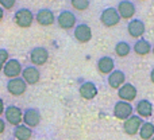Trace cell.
<instances>
[{"mask_svg": "<svg viewBox=\"0 0 154 140\" xmlns=\"http://www.w3.org/2000/svg\"><path fill=\"white\" fill-rule=\"evenodd\" d=\"M34 20H35V15L32 13V11L30 8L22 7L19 10H16L15 13H14V22L20 28H30L32 26V23H34Z\"/></svg>", "mask_w": 154, "mask_h": 140, "instance_id": "1", "label": "cell"}, {"mask_svg": "<svg viewBox=\"0 0 154 140\" xmlns=\"http://www.w3.org/2000/svg\"><path fill=\"white\" fill-rule=\"evenodd\" d=\"M57 24L60 28L62 30H72L77 26V16L75 15V12L69 10H62L61 12L57 15L56 19Z\"/></svg>", "mask_w": 154, "mask_h": 140, "instance_id": "2", "label": "cell"}, {"mask_svg": "<svg viewBox=\"0 0 154 140\" xmlns=\"http://www.w3.org/2000/svg\"><path fill=\"white\" fill-rule=\"evenodd\" d=\"M100 23L103 24L104 27H115L120 23V16L118 13V10L114 7H107L101 11L100 13Z\"/></svg>", "mask_w": 154, "mask_h": 140, "instance_id": "3", "label": "cell"}, {"mask_svg": "<svg viewBox=\"0 0 154 140\" xmlns=\"http://www.w3.org/2000/svg\"><path fill=\"white\" fill-rule=\"evenodd\" d=\"M29 58H30L31 65H34V66H37V67L43 66L49 61V51H48V49L42 47V46H38V47H34L30 50Z\"/></svg>", "mask_w": 154, "mask_h": 140, "instance_id": "4", "label": "cell"}, {"mask_svg": "<svg viewBox=\"0 0 154 140\" xmlns=\"http://www.w3.org/2000/svg\"><path fill=\"white\" fill-rule=\"evenodd\" d=\"M7 92L10 93L14 97H19V96H23L27 90V84L23 81L22 77H16V78H11L7 81Z\"/></svg>", "mask_w": 154, "mask_h": 140, "instance_id": "5", "label": "cell"}, {"mask_svg": "<svg viewBox=\"0 0 154 140\" xmlns=\"http://www.w3.org/2000/svg\"><path fill=\"white\" fill-rule=\"evenodd\" d=\"M4 117L8 124L18 127L23 121V111L16 105H8L4 111Z\"/></svg>", "mask_w": 154, "mask_h": 140, "instance_id": "6", "label": "cell"}, {"mask_svg": "<svg viewBox=\"0 0 154 140\" xmlns=\"http://www.w3.org/2000/svg\"><path fill=\"white\" fill-rule=\"evenodd\" d=\"M73 37L79 43H88L92 39V28L87 23H77L73 28Z\"/></svg>", "mask_w": 154, "mask_h": 140, "instance_id": "7", "label": "cell"}, {"mask_svg": "<svg viewBox=\"0 0 154 140\" xmlns=\"http://www.w3.org/2000/svg\"><path fill=\"white\" fill-rule=\"evenodd\" d=\"M134 108L131 105V103H126V101L119 100L118 103H115L114 105V116L118 120H127L130 116H133Z\"/></svg>", "mask_w": 154, "mask_h": 140, "instance_id": "8", "label": "cell"}, {"mask_svg": "<svg viewBox=\"0 0 154 140\" xmlns=\"http://www.w3.org/2000/svg\"><path fill=\"white\" fill-rule=\"evenodd\" d=\"M22 70H23V66H22L20 61L16 58H10L7 64L4 65V67H3V74H4L8 79H11V78L20 77Z\"/></svg>", "mask_w": 154, "mask_h": 140, "instance_id": "9", "label": "cell"}, {"mask_svg": "<svg viewBox=\"0 0 154 140\" xmlns=\"http://www.w3.org/2000/svg\"><path fill=\"white\" fill-rule=\"evenodd\" d=\"M116 10H118L120 19H126V20H131L137 12V7L131 0H120L118 3Z\"/></svg>", "mask_w": 154, "mask_h": 140, "instance_id": "10", "label": "cell"}, {"mask_svg": "<svg viewBox=\"0 0 154 140\" xmlns=\"http://www.w3.org/2000/svg\"><path fill=\"white\" fill-rule=\"evenodd\" d=\"M142 124H143V121H142L141 117H139L138 115H133V116H130L127 120L123 121V131H125V133H127L128 136H134L139 132Z\"/></svg>", "mask_w": 154, "mask_h": 140, "instance_id": "11", "label": "cell"}, {"mask_svg": "<svg viewBox=\"0 0 154 140\" xmlns=\"http://www.w3.org/2000/svg\"><path fill=\"white\" fill-rule=\"evenodd\" d=\"M56 15L50 8H41L37 11L35 13V22H37L39 26L48 27V26H53L56 23Z\"/></svg>", "mask_w": 154, "mask_h": 140, "instance_id": "12", "label": "cell"}, {"mask_svg": "<svg viewBox=\"0 0 154 140\" xmlns=\"http://www.w3.org/2000/svg\"><path fill=\"white\" fill-rule=\"evenodd\" d=\"M22 78L27 85H35L41 81V71L34 65H27L22 70Z\"/></svg>", "mask_w": 154, "mask_h": 140, "instance_id": "13", "label": "cell"}, {"mask_svg": "<svg viewBox=\"0 0 154 140\" xmlns=\"http://www.w3.org/2000/svg\"><path fill=\"white\" fill-rule=\"evenodd\" d=\"M137 96H138V90L130 82H126L123 86H120L118 89V97H119V100L126 101V103H133L137 98Z\"/></svg>", "mask_w": 154, "mask_h": 140, "instance_id": "14", "label": "cell"}, {"mask_svg": "<svg viewBox=\"0 0 154 140\" xmlns=\"http://www.w3.org/2000/svg\"><path fill=\"white\" fill-rule=\"evenodd\" d=\"M41 123V112L37 108H27L23 112V124L32 128L38 127Z\"/></svg>", "mask_w": 154, "mask_h": 140, "instance_id": "15", "label": "cell"}, {"mask_svg": "<svg viewBox=\"0 0 154 140\" xmlns=\"http://www.w3.org/2000/svg\"><path fill=\"white\" fill-rule=\"evenodd\" d=\"M145 31H146V26L145 23L141 20V19L133 18L127 24V32L131 38H135V39H139L141 37H143Z\"/></svg>", "mask_w": 154, "mask_h": 140, "instance_id": "16", "label": "cell"}, {"mask_svg": "<svg viewBox=\"0 0 154 140\" xmlns=\"http://www.w3.org/2000/svg\"><path fill=\"white\" fill-rule=\"evenodd\" d=\"M96 67H97V71L100 74L109 76V74L115 70V61H114L112 57L103 55L97 59V62H96Z\"/></svg>", "mask_w": 154, "mask_h": 140, "instance_id": "17", "label": "cell"}, {"mask_svg": "<svg viewBox=\"0 0 154 140\" xmlns=\"http://www.w3.org/2000/svg\"><path fill=\"white\" fill-rule=\"evenodd\" d=\"M97 86L92 81H84L79 88V93L84 100H93L97 96Z\"/></svg>", "mask_w": 154, "mask_h": 140, "instance_id": "18", "label": "cell"}, {"mask_svg": "<svg viewBox=\"0 0 154 140\" xmlns=\"http://www.w3.org/2000/svg\"><path fill=\"white\" fill-rule=\"evenodd\" d=\"M107 82H108V86L111 89L118 90L120 86L126 84V74L123 73L122 70H114L107 78Z\"/></svg>", "mask_w": 154, "mask_h": 140, "instance_id": "19", "label": "cell"}, {"mask_svg": "<svg viewBox=\"0 0 154 140\" xmlns=\"http://www.w3.org/2000/svg\"><path fill=\"white\" fill-rule=\"evenodd\" d=\"M152 49H153L152 43L147 39H145V38L137 39L133 46V51L139 57H145V55H147V54H150L152 53Z\"/></svg>", "mask_w": 154, "mask_h": 140, "instance_id": "20", "label": "cell"}, {"mask_svg": "<svg viewBox=\"0 0 154 140\" xmlns=\"http://www.w3.org/2000/svg\"><path fill=\"white\" fill-rule=\"evenodd\" d=\"M135 111L141 119H147V117H150L153 115V104L146 98H142V100H139L137 103Z\"/></svg>", "mask_w": 154, "mask_h": 140, "instance_id": "21", "label": "cell"}, {"mask_svg": "<svg viewBox=\"0 0 154 140\" xmlns=\"http://www.w3.org/2000/svg\"><path fill=\"white\" fill-rule=\"evenodd\" d=\"M14 138L15 140H30L32 138V130L24 124H20L14 128Z\"/></svg>", "mask_w": 154, "mask_h": 140, "instance_id": "22", "label": "cell"}, {"mask_svg": "<svg viewBox=\"0 0 154 140\" xmlns=\"http://www.w3.org/2000/svg\"><path fill=\"white\" fill-rule=\"evenodd\" d=\"M138 135L142 140H150L154 136V124L150 121H145L139 130Z\"/></svg>", "mask_w": 154, "mask_h": 140, "instance_id": "23", "label": "cell"}, {"mask_svg": "<svg viewBox=\"0 0 154 140\" xmlns=\"http://www.w3.org/2000/svg\"><path fill=\"white\" fill-rule=\"evenodd\" d=\"M115 54H116L118 57H120V58H125V57H127L128 54L131 53V46L130 43H127L126 40H119V42L115 45Z\"/></svg>", "mask_w": 154, "mask_h": 140, "instance_id": "24", "label": "cell"}, {"mask_svg": "<svg viewBox=\"0 0 154 140\" xmlns=\"http://www.w3.org/2000/svg\"><path fill=\"white\" fill-rule=\"evenodd\" d=\"M91 0H70V5L75 8L79 12H82V11H87L89 8Z\"/></svg>", "mask_w": 154, "mask_h": 140, "instance_id": "25", "label": "cell"}, {"mask_svg": "<svg viewBox=\"0 0 154 140\" xmlns=\"http://www.w3.org/2000/svg\"><path fill=\"white\" fill-rule=\"evenodd\" d=\"M10 59V53H8L7 49H0V71L3 70L4 65L8 62Z\"/></svg>", "mask_w": 154, "mask_h": 140, "instance_id": "26", "label": "cell"}, {"mask_svg": "<svg viewBox=\"0 0 154 140\" xmlns=\"http://www.w3.org/2000/svg\"><path fill=\"white\" fill-rule=\"evenodd\" d=\"M15 3L16 0H0V5L3 7V10H12Z\"/></svg>", "mask_w": 154, "mask_h": 140, "instance_id": "27", "label": "cell"}, {"mask_svg": "<svg viewBox=\"0 0 154 140\" xmlns=\"http://www.w3.org/2000/svg\"><path fill=\"white\" fill-rule=\"evenodd\" d=\"M4 131H5V120H3L2 117H0V135L4 133Z\"/></svg>", "mask_w": 154, "mask_h": 140, "instance_id": "28", "label": "cell"}, {"mask_svg": "<svg viewBox=\"0 0 154 140\" xmlns=\"http://www.w3.org/2000/svg\"><path fill=\"white\" fill-rule=\"evenodd\" d=\"M4 111H5V108H4V101H3V98H0V116L4 113Z\"/></svg>", "mask_w": 154, "mask_h": 140, "instance_id": "29", "label": "cell"}, {"mask_svg": "<svg viewBox=\"0 0 154 140\" xmlns=\"http://www.w3.org/2000/svg\"><path fill=\"white\" fill-rule=\"evenodd\" d=\"M4 19V10H3V7L0 5V22Z\"/></svg>", "mask_w": 154, "mask_h": 140, "instance_id": "30", "label": "cell"}, {"mask_svg": "<svg viewBox=\"0 0 154 140\" xmlns=\"http://www.w3.org/2000/svg\"><path fill=\"white\" fill-rule=\"evenodd\" d=\"M150 81L154 84V67L152 69V71H150Z\"/></svg>", "mask_w": 154, "mask_h": 140, "instance_id": "31", "label": "cell"}, {"mask_svg": "<svg viewBox=\"0 0 154 140\" xmlns=\"http://www.w3.org/2000/svg\"><path fill=\"white\" fill-rule=\"evenodd\" d=\"M152 51H153V57H154V46H153V49H152Z\"/></svg>", "mask_w": 154, "mask_h": 140, "instance_id": "32", "label": "cell"}, {"mask_svg": "<svg viewBox=\"0 0 154 140\" xmlns=\"http://www.w3.org/2000/svg\"><path fill=\"white\" fill-rule=\"evenodd\" d=\"M153 113H154V105H153Z\"/></svg>", "mask_w": 154, "mask_h": 140, "instance_id": "33", "label": "cell"}, {"mask_svg": "<svg viewBox=\"0 0 154 140\" xmlns=\"http://www.w3.org/2000/svg\"><path fill=\"white\" fill-rule=\"evenodd\" d=\"M150 140H154V136H153V138H152V139H150Z\"/></svg>", "mask_w": 154, "mask_h": 140, "instance_id": "34", "label": "cell"}, {"mask_svg": "<svg viewBox=\"0 0 154 140\" xmlns=\"http://www.w3.org/2000/svg\"><path fill=\"white\" fill-rule=\"evenodd\" d=\"M11 140H15V139H11Z\"/></svg>", "mask_w": 154, "mask_h": 140, "instance_id": "35", "label": "cell"}, {"mask_svg": "<svg viewBox=\"0 0 154 140\" xmlns=\"http://www.w3.org/2000/svg\"><path fill=\"white\" fill-rule=\"evenodd\" d=\"M141 1H143V0H141Z\"/></svg>", "mask_w": 154, "mask_h": 140, "instance_id": "36", "label": "cell"}]
</instances>
